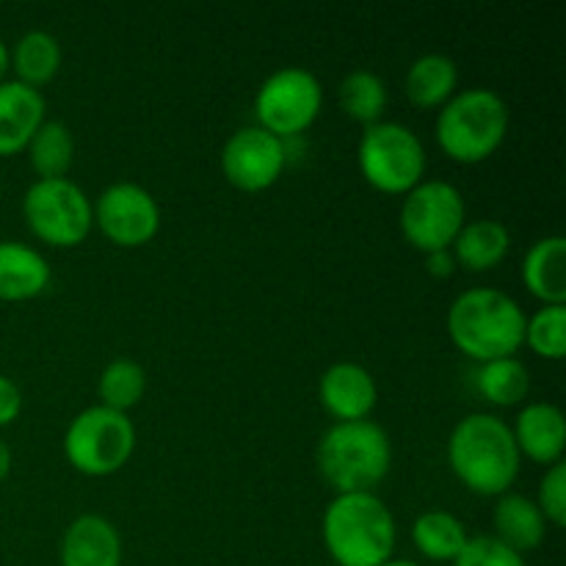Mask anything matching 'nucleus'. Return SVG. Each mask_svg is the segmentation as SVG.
I'll use <instances>...</instances> for the list:
<instances>
[{"instance_id":"7c9ffc66","label":"nucleus","mask_w":566,"mask_h":566,"mask_svg":"<svg viewBox=\"0 0 566 566\" xmlns=\"http://www.w3.org/2000/svg\"><path fill=\"white\" fill-rule=\"evenodd\" d=\"M22 412V392L9 376L0 374V429L14 423Z\"/></svg>"},{"instance_id":"72a5a7b5","label":"nucleus","mask_w":566,"mask_h":566,"mask_svg":"<svg viewBox=\"0 0 566 566\" xmlns=\"http://www.w3.org/2000/svg\"><path fill=\"white\" fill-rule=\"evenodd\" d=\"M9 66H11L9 48H6V42H3V39H0V83H3V77H6V72H9Z\"/></svg>"},{"instance_id":"dca6fc26","label":"nucleus","mask_w":566,"mask_h":566,"mask_svg":"<svg viewBox=\"0 0 566 566\" xmlns=\"http://www.w3.org/2000/svg\"><path fill=\"white\" fill-rule=\"evenodd\" d=\"M61 566H122V536L99 514H81L66 525L59 551Z\"/></svg>"},{"instance_id":"f03ea898","label":"nucleus","mask_w":566,"mask_h":566,"mask_svg":"<svg viewBox=\"0 0 566 566\" xmlns=\"http://www.w3.org/2000/svg\"><path fill=\"white\" fill-rule=\"evenodd\" d=\"M525 321L517 302L497 287H470L448 307V337L475 363L517 357L525 343Z\"/></svg>"},{"instance_id":"20e7f679","label":"nucleus","mask_w":566,"mask_h":566,"mask_svg":"<svg viewBox=\"0 0 566 566\" xmlns=\"http://www.w3.org/2000/svg\"><path fill=\"white\" fill-rule=\"evenodd\" d=\"M315 464L337 495L374 492L390 473V434L374 420L335 423L318 440Z\"/></svg>"},{"instance_id":"0eeeda50","label":"nucleus","mask_w":566,"mask_h":566,"mask_svg":"<svg viewBox=\"0 0 566 566\" xmlns=\"http://www.w3.org/2000/svg\"><path fill=\"white\" fill-rule=\"evenodd\" d=\"M357 164L376 191L403 197L426 175V147L412 127L401 122H376L365 127L357 144Z\"/></svg>"},{"instance_id":"f257e3e1","label":"nucleus","mask_w":566,"mask_h":566,"mask_svg":"<svg viewBox=\"0 0 566 566\" xmlns=\"http://www.w3.org/2000/svg\"><path fill=\"white\" fill-rule=\"evenodd\" d=\"M448 464L473 495L501 497L517 481L523 457L514 446L512 426L497 415L473 412L448 437Z\"/></svg>"},{"instance_id":"f8f14e48","label":"nucleus","mask_w":566,"mask_h":566,"mask_svg":"<svg viewBox=\"0 0 566 566\" xmlns=\"http://www.w3.org/2000/svg\"><path fill=\"white\" fill-rule=\"evenodd\" d=\"M287 164V147L263 127L249 125L232 133L221 149V171L238 191L258 193L274 186Z\"/></svg>"},{"instance_id":"a211bd4d","label":"nucleus","mask_w":566,"mask_h":566,"mask_svg":"<svg viewBox=\"0 0 566 566\" xmlns=\"http://www.w3.org/2000/svg\"><path fill=\"white\" fill-rule=\"evenodd\" d=\"M50 285V263L20 241H0V302H28Z\"/></svg>"},{"instance_id":"7ed1b4c3","label":"nucleus","mask_w":566,"mask_h":566,"mask_svg":"<svg viewBox=\"0 0 566 566\" xmlns=\"http://www.w3.org/2000/svg\"><path fill=\"white\" fill-rule=\"evenodd\" d=\"M321 539L337 566H381L396 551V517L374 492H348L324 509Z\"/></svg>"},{"instance_id":"ddd939ff","label":"nucleus","mask_w":566,"mask_h":566,"mask_svg":"<svg viewBox=\"0 0 566 566\" xmlns=\"http://www.w3.org/2000/svg\"><path fill=\"white\" fill-rule=\"evenodd\" d=\"M321 407L337 420V423H354L368 420L379 401V387L368 368L357 363H335L324 370L318 381Z\"/></svg>"},{"instance_id":"aec40b11","label":"nucleus","mask_w":566,"mask_h":566,"mask_svg":"<svg viewBox=\"0 0 566 566\" xmlns=\"http://www.w3.org/2000/svg\"><path fill=\"white\" fill-rule=\"evenodd\" d=\"M512 249V235L506 227L495 219H475L464 221L457 241L451 243V254L457 265L473 274H484L501 265Z\"/></svg>"},{"instance_id":"bb28decb","label":"nucleus","mask_w":566,"mask_h":566,"mask_svg":"<svg viewBox=\"0 0 566 566\" xmlns=\"http://www.w3.org/2000/svg\"><path fill=\"white\" fill-rule=\"evenodd\" d=\"M97 392L103 407L127 415V409L136 407L144 398V392H147V374H144V368L136 359H114L99 374Z\"/></svg>"},{"instance_id":"9b49d317","label":"nucleus","mask_w":566,"mask_h":566,"mask_svg":"<svg viewBox=\"0 0 566 566\" xmlns=\"http://www.w3.org/2000/svg\"><path fill=\"white\" fill-rule=\"evenodd\" d=\"M94 224L122 249L147 247L160 230V208L138 182H114L92 202Z\"/></svg>"},{"instance_id":"1a4fd4ad","label":"nucleus","mask_w":566,"mask_h":566,"mask_svg":"<svg viewBox=\"0 0 566 566\" xmlns=\"http://www.w3.org/2000/svg\"><path fill=\"white\" fill-rule=\"evenodd\" d=\"M321 108H324V88L318 77L304 66H282L271 72L254 94L258 127L280 142L310 130Z\"/></svg>"},{"instance_id":"4468645a","label":"nucleus","mask_w":566,"mask_h":566,"mask_svg":"<svg viewBox=\"0 0 566 566\" xmlns=\"http://www.w3.org/2000/svg\"><path fill=\"white\" fill-rule=\"evenodd\" d=\"M512 437L520 457L531 459L534 464H545V468L558 464L566 451L564 412L556 403H528V407H523V412L514 418Z\"/></svg>"},{"instance_id":"f704fd0d","label":"nucleus","mask_w":566,"mask_h":566,"mask_svg":"<svg viewBox=\"0 0 566 566\" xmlns=\"http://www.w3.org/2000/svg\"><path fill=\"white\" fill-rule=\"evenodd\" d=\"M381 566H420V564H415V562H407V558H390V562H387V564H381Z\"/></svg>"},{"instance_id":"5701e85b","label":"nucleus","mask_w":566,"mask_h":566,"mask_svg":"<svg viewBox=\"0 0 566 566\" xmlns=\"http://www.w3.org/2000/svg\"><path fill=\"white\" fill-rule=\"evenodd\" d=\"M9 59L17 72V81L31 88H39L59 75L61 44L48 31H28L14 44V50H9Z\"/></svg>"},{"instance_id":"473e14b6","label":"nucleus","mask_w":566,"mask_h":566,"mask_svg":"<svg viewBox=\"0 0 566 566\" xmlns=\"http://www.w3.org/2000/svg\"><path fill=\"white\" fill-rule=\"evenodd\" d=\"M11 473V448L0 440V481L9 479Z\"/></svg>"},{"instance_id":"c756f323","label":"nucleus","mask_w":566,"mask_h":566,"mask_svg":"<svg viewBox=\"0 0 566 566\" xmlns=\"http://www.w3.org/2000/svg\"><path fill=\"white\" fill-rule=\"evenodd\" d=\"M536 506H539L542 517L556 528L566 525V464H551L539 481V495H536Z\"/></svg>"},{"instance_id":"cd10ccee","label":"nucleus","mask_w":566,"mask_h":566,"mask_svg":"<svg viewBox=\"0 0 566 566\" xmlns=\"http://www.w3.org/2000/svg\"><path fill=\"white\" fill-rule=\"evenodd\" d=\"M536 357L562 363L566 354V304H542L525 321V343Z\"/></svg>"},{"instance_id":"393cba45","label":"nucleus","mask_w":566,"mask_h":566,"mask_svg":"<svg viewBox=\"0 0 566 566\" xmlns=\"http://www.w3.org/2000/svg\"><path fill=\"white\" fill-rule=\"evenodd\" d=\"M28 160H31L33 171L39 180H55V177H66L72 158H75V136L64 122L44 119V125L33 133L31 144H28Z\"/></svg>"},{"instance_id":"423d86ee","label":"nucleus","mask_w":566,"mask_h":566,"mask_svg":"<svg viewBox=\"0 0 566 566\" xmlns=\"http://www.w3.org/2000/svg\"><path fill=\"white\" fill-rule=\"evenodd\" d=\"M136 451V426L125 412L88 407L70 420L64 434V457L81 475L105 479L130 462Z\"/></svg>"},{"instance_id":"6e6552de","label":"nucleus","mask_w":566,"mask_h":566,"mask_svg":"<svg viewBox=\"0 0 566 566\" xmlns=\"http://www.w3.org/2000/svg\"><path fill=\"white\" fill-rule=\"evenodd\" d=\"M22 216L28 230L55 249L77 247L94 227L92 199L70 177L31 182L22 197Z\"/></svg>"},{"instance_id":"6ab92c4d","label":"nucleus","mask_w":566,"mask_h":566,"mask_svg":"<svg viewBox=\"0 0 566 566\" xmlns=\"http://www.w3.org/2000/svg\"><path fill=\"white\" fill-rule=\"evenodd\" d=\"M492 528H495V534H492L495 539L525 556L545 542L547 520L542 517L539 506L531 497L506 492V495L497 497L495 509H492Z\"/></svg>"},{"instance_id":"b1692460","label":"nucleus","mask_w":566,"mask_h":566,"mask_svg":"<svg viewBox=\"0 0 566 566\" xmlns=\"http://www.w3.org/2000/svg\"><path fill=\"white\" fill-rule=\"evenodd\" d=\"M475 387L492 407H517L531 390L528 365L517 357H503L481 363L475 370Z\"/></svg>"},{"instance_id":"39448f33","label":"nucleus","mask_w":566,"mask_h":566,"mask_svg":"<svg viewBox=\"0 0 566 566\" xmlns=\"http://www.w3.org/2000/svg\"><path fill=\"white\" fill-rule=\"evenodd\" d=\"M509 105L484 86L457 92L437 114L434 136L442 153L457 164H481L506 142Z\"/></svg>"},{"instance_id":"412c9836","label":"nucleus","mask_w":566,"mask_h":566,"mask_svg":"<svg viewBox=\"0 0 566 566\" xmlns=\"http://www.w3.org/2000/svg\"><path fill=\"white\" fill-rule=\"evenodd\" d=\"M459 66L451 55L426 53L412 61L403 77V94L412 105L429 111L442 108L457 94Z\"/></svg>"},{"instance_id":"f3484780","label":"nucleus","mask_w":566,"mask_h":566,"mask_svg":"<svg viewBox=\"0 0 566 566\" xmlns=\"http://www.w3.org/2000/svg\"><path fill=\"white\" fill-rule=\"evenodd\" d=\"M520 276L542 304H566V238L545 235L531 243Z\"/></svg>"},{"instance_id":"c85d7f7f","label":"nucleus","mask_w":566,"mask_h":566,"mask_svg":"<svg viewBox=\"0 0 566 566\" xmlns=\"http://www.w3.org/2000/svg\"><path fill=\"white\" fill-rule=\"evenodd\" d=\"M453 566H528L520 553H514L512 547L503 545L501 539H495L492 534L470 536L464 551L459 553Z\"/></svg>"},{"instance_id":"2f4dec72","label":"nucleus","mask_w":566,"mask_h":566,"mask_svg":"<svg viewBox=\"0 0 566 566\" xmlns=\"http://www.w3.org/2000/svg\"><path fill=\"white\" fill-rule=\"evenodd\" d=\"M426 271L437 280H448V276L457 271V260H453L451 249H442V252L426 254Z\"/></svg>"},{"instance_id":"4be33fe9","label":"nucleus","mask_w":566,"mask_h":566,"mask_svg":"<svg viewBox=\"0 0 566 566\" xmlns=\"http://www.w3.org/2000/svg\"><path fill=\"white\" fill-rule=\"evenodd\" d=\"M468 539L470 536L462 520L451 512H442V509L423 512L412 525V542L426 562H457Z\"/></svg>"},{"instance_id":"9d476101","label":"nucleus","mask_w":566,"mask_h":566,"mask_svg":"<svg viewBox=\"0 0 566 566\" xmlns=\"http://www.w3.org/2000/svg\"><path fill=\"white\" fill-rule=\"evenodd\" d=\"M464 221H468V208L462 191L453 182L423 180L403 193L398 227L403 241L418 252L431 254L451 249Z\"/></svg>"},{"instance_id":"a878e982","label":"nucleus","mask_w":566,"mask_h":566,"mask_svg":"<svg viewBox=\"0 0 566 566\" xmlns=\"http://www.w3.org/2000/svg\"><path fill=\"white\" fill-rule=\"evenodd\" d=\"M337 103L359 125L370 127L381 122L387 108V86L376 72L354 70L337 86Z\"/></svg>"},{"instance_id":"2eb2a0df","label":"nucleus","mask_w":566,"mask_h":566,"mask_svg":"<svg viewBox=\"0 0 566 566\" xmlns=\"http://www.w3.org/2000/svg\"><path fill=\"white\" fill-rule=\"evenodd\" d=\"M48 103L39 88L20 81L0 83V158L25 153L33 133L44 125Z\"/></svg>"}]
</instances>
